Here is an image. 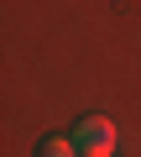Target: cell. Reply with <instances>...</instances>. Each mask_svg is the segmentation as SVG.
I'll use <instances>...</instances> for the list:
<instances>
[{"instance_id": "obj_1", "label": "cell", "mask_w": 141, "mask_h": 157, "mask_svg": "<svg viewBox=\"0 0 141 157\" xmlns=\"http://www.w3.org/2000/svg\"><path fill=\"white\" fill-rule=\"evenodd\" d=\"M73 147H79L84 157H115V126H110L105 115H89V121H79Z\"/></svg>"}, {"instance_id": "obj_2", "label": "cell", "mask_w": 141, "mask_h": 157, "mask_svg": "<svg viewBox=\"0 0 141 157\" xmlns=\"http://www.w3.org/2000/svg\"><path fill=\"white\" fill-rule=\"evenodd\" d=\"M42 157H84V152L68 141V136H47V141H42Z\"/></svg>"}]
</instances>
